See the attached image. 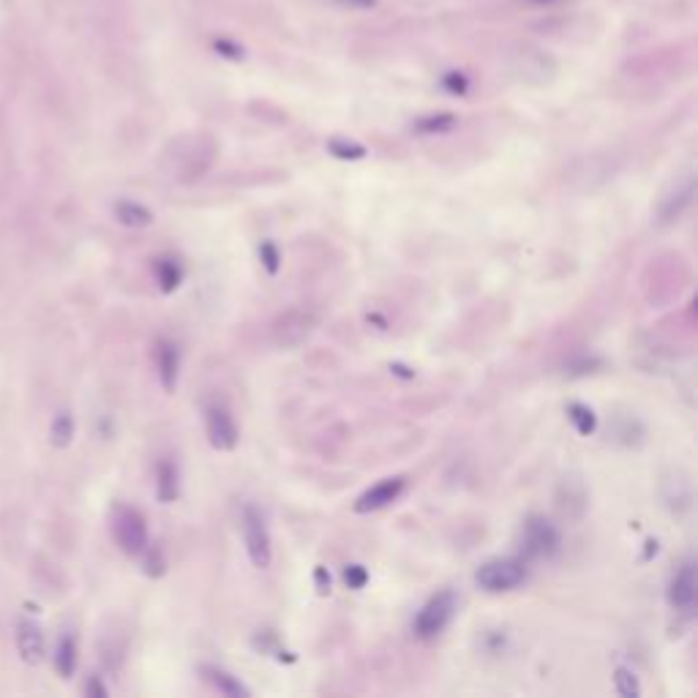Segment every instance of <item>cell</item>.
Wrapping results in <instances>:
<instances>
[{
	"instance_id": "obj_1",
	"label": "cell",
	"mask_w": 698,
	"mask_h": 698,
	"mask_svg": "<svg viewBox=\"0 0 698 698\" xmlns=\"http://www.w3.org/2000/svg\"><path fill=\"white\" fill-rule=\"evenodd\" d=\"M112 532H115L120 549L131 554V557H142L148 551V524H145V516L137 508H129V505L115 508Z\"/></svg>"
},
{
	"instance_id": "obj_2",
	"label": "cell",
	"mask_w": 698,
	"mask_h": 698,
	"mask_svg": "<svg viewBox=\"0 0 698 698\" xmlns=\"http://www.w3.org/2000/svg\"><path fill=\"white\" fill-rule=\"evenodd\" d=\"M317 328V317L306 309H287L270 325V341L279 349H295Z\"/></svg>"
},
{
	"instance_id": "obj_3",
	"label": "cell",
	"mask_w": 698,
	"mask_h": 698,
	"mask_svg": "<svg viewBox=\"0 0 698 698\" xmlns=\"http://www.w3.org/2000/svg\"><path fill=\"white\" fill-rule=\"evenodd\" d=\"M527 579V565L524 559L505 557V559H491L483 568L478 570L475 581L480 584V589H486L491 595H499V592H510L524 584Z\"/></svg>"
},
{
	"instance_id": "obj_4",
	"label": "cell",
	"mask_w": 698,
	"mask_h": 698,
	"mask_svg": "<svg viewBox=\"0 0 698 698\" xmlns=\"http://www.w3.org/2000/svg\"><path fill=\"white\" fill-rule=\"evenodd\" d=\"M456 614V595L453 592H437L434 598L418 611V617L412 622V630L418 639H437L442 630L448 628L450 619Z\"/></svg>"
},
{
	"instance_id": "obj_5",
	"label": "cell",
	"mask_w": 698,
	"mask_h": 698,
	"mask_svg": "<svg viewBox=\"0 0 698 698\" xmlns=\"http://www.w3.org/2000/svg\"><path fill=\"white\" fill-rule=\"evenodd\" d=\"M243 540L254 568L265 570L273 559V546H270V532L265 524V516L254 505L243 508Z\"/></svg>"
},
{
	"instance_id": "obj_6",
	"label": "cell",
	"mask_w": 698,
	"mask_h": 698,
	"mask_svg": "<svg viewBox=\"0 0 698 698\" xmlns=\"http://www.w3.org/2000/svg\"><path fill=\"white\" fill-rule=\"evenodd\" d=\"M180 142L186 145V150H180V145H175L180 150L178 156H175L178 159V178L186 180V183L189 180H200L210 170V164H213L216 145L208 137H186V140Z\"/></svg>"
},
{
	"instance_id": "obj_7",
	"label": "cell",
	"mask_w": 698,
	"mask_h": 698,
	"mask_svg": "<svg viewBox=\"0 0 698 698\" xmlns=\"http://www.w3.org/2000/svg\"><path fill=\"white\" fill-rule=\"evenodd\" d=\"M521 543H524V554L532 559H551L559 551V529L551 524L546 516H532L524 524L521 532Z\"/></svg>"
},
{
	"instance_id": "obj_8",
	"label": "cell",
	"mask_w": 698,
	"mask_h": 698,
	"mask_svg": "<svg viewBox=\"0 0 698 698\" xmlns=\"http://www.w3.org/2000/svg\"><path fill=\"white\" fill-rule=\"evenodd\" d=\"M205 426H208V439L213 448L224 450V453L238 448V423H235L232 412L224 404H210L205 409Z\"/></svg>"
},
{
	"instance_id": "obj_9",
	"label": "cell",
	"mask_w": 698,
	"mask_h": 698,
	"mask_svg": "<svg viewBox=\"0 0 698 698\" xmlns=\"http://www.w3.org/2000/svg\"><path fill=\"white\" fill-rule=\"evenodd\" d=\"M698 581H696V565L693 559H685L674 573V579L669 584V603L677 611H693L696 609Z\"/></svg>"
},
{
	"instance_id": "obj_10",
	"label": "cell",
	"mask_w": 698,
	"mask_h": 698,
	"mask_svg": "<svg viewBox=\"0 0 698 698\" xmlns=\"http://www.w3.org/2000/svg\"><path fill=\"white\" fill-rule=\"evenodd\" d=\"M404 489H407V480L404 478L379 480L377 486H371L369 491L360 494L358 502L352 505V510H355V513H374V510L388 508V505H393V502L404 494Z\"/></svg>"
},
{
	"instance_id": "obj_11",
	"label": "cell",
	"mask_w": 698,
	"mask_h": 698,
	"mask_svg": "<svg viewBox=\"0 0 698 698\" xmlns=\"http://www.w3.org/2000/svg\"><path fill=\"white\" fill-rule=\"evenodd\" d=\"M156 369H159L161 388L175 390L180 371V352L172 341L161 339L159 344H156Z\"/></svg>"
},
{
	"instance_id": "obj_12",
	"label": "cell",
	"mask_w": 698,
	"mask_h": 698,
	"mask_svg": "<svg viewBox=\"0 0 698 698\" xmlns=\"http://www.w3.org/2000/svg\"><path fill=\"white\" fill-rule=\"evenodd\" d=\"M17 647H20L22 658L28 663H39L44 658V633L36 622L30 619H22L17 625Z\"/></svg>"
},
{
	"instance_id": "obj_13",
	"label": "cell",
	"mask_w": 698,
	"mask_h": 698,
	"mask_svg": "<svg viewBox=\"0 0 698 698\" xmlns=\"http://www.w3.org/2000/svg\"><path fill=\"white\" fill-rule=\"evenodd\" d=\"M202 677H205L208 685H213V688L219 690L221 696H230V698L251 696V690L246 688L238 677H232L230 671L219 669V666H202Z\"/></svg>"
},
{
	"instance_id": "obj_14",
	"label": "cell",
	"mask_w": 698,
	"mask_h": 698,
	"mask_svg": "<svg viewBox=\"0 0 698 698\" xmlns=\"http://www.w3.org/2000/svg\"><path fill=\"white\" fill-rule=\"evenodd\" d=\"M180 494V480H178V467L172 464L170 459H161L159 467H156V497L164 505L175 502Z\"/></svg>"
},
{
	"instance_id": "obj_15",
	"label": "cell",
	"mask_w": 698,
	"mask_h": 698,
	"mask_svg": "<svg viewBox=\"0 0 698 698\" xmlns=\"http://www.w3.org/2000/svg\"><path fill=\"white\" fill-rule=\"evenodd\" d=\"M115 216L123 227H131V230H142V227H150L153 224V213H150L142 202L134 200H120L115 205Z\"/></svg>"
},
{
	"instance_id": "obj_16",
	"label": "cell",
	"mask_w": 698,
	"mask_h": 698,
	"mask_svg": "<svg viewBox=\"0 0 698 698\" xmlns=\"http://www.w3.org/2000/svg\"><path fill=\"white\" fill-rule=\"evenodd\" d=\"M156 281H159V287L164 292H175L180 287V281H183V265H180L178 260H172V257H161V260H156Z\"/></svg>"
},
{
	"instance_id": "obj_17",
	"label": "cell",
	"mask_w": 698,
	"mask_h": 698,
	"mask_svg": "<svg viewBox=\"0 0 698 698\" xmlns=\"http://www.w3.org/2000/svg\"><path fill=\"white\" fill-rule=\"evenodd\" d=\"M55 669H58L60 677L66 679L77 671V641H74V636H63V639L58 641V649H55Z\"/></svg>"
},
{
	"instance_id": "obj_18",
	"label": "cell",
	"mask_w": 698,
	"mask_h": 698,
	"mask_svg": "<svg viewBox=\"0 0 698 698\" xmlns=\"http://www.w3.org/2000/svg\"><path fill=\"white\" fill-rule=\"evenodd\" d=\"M568 418L570 423H573V429L579 431L581 437H589V434H595V429H598V418H595V412L587 407V404H570L568 407Z\"/></svg>"
},
{
	"instance_id": "obj_19",
	"label": "cell",
	"mask_w": 698,
	"mask_h": 698,
	"mask_svg": "<svg viewBox=\"0 0 698 698\" xmlns=\"http://www.w3.org/2000/svg\"><path fill=\"white\" fill-rule=\"evenodd\" d=\"M456 126V115L450 112H439V115H426L415 123V131L418 134H445V131H453Z\"/></svg>"
},
{
	"instance_id": "obj_20",
	"label": "cell",
	"mask_w": 698,
	"mask_h": 698,
	"mask_svg": "<svg viewBox=\"0 0 698 698\" xmlns=\"http://www.w3.org/2000/svg\"><path fill=\"white\" fill-rule=\"evenodd\" d=\"M328 153H330V156H336V159H341V161L366 159V148H363L360 142L344 140V137H336V140H330L328 142Z\"/></svg>"
},
{
	"instance_id": "obj_21",
	"label": "cell",
	"mask_w": 698,
	"mask_h": 698,
	"mask_svg": "<svg viewBox=\"0 0 698 698\" xmlns=\"http://www.w3.org/2000/svg\"><path fill=\"white\" fill-rule=\"evenodd\" d=\"M614 688L622 698H639L641 696V685L639 677L633 674L630 669H617L614 671Z\"/></svg>"
},
{
	"instance_id": "obj_22",
	"label": "cell",
	"mask_w": 698,
	"mask_h": 698,
	"mask_svg": "<svg viewBox=\"0 0 698 698\" xmlns=\"http://www.w3.org/2000/svg\"><path fill=\"white\" fill-rule=\"evenodd\" d=\"M71 437H74V418H71L69 412H60L58 418H55V423H52V442H55L58 448H66L71 442Z\"/></svg>"
},
{
	"instance_id": "obj_23",
	"label": "cell",
	"mask_w": 698,
	"mask_h": 698,
	"mask_svg": "<svg viewBox=\"0 0 698 698\" xmlns=\"http://www.w3.org/2000/svg\"><path fill=\"white\" fill-rule=\"evenodd\" d=\"M442 88L448 90V93H453V96H464L469 90V77L464 71H448V74L442 77Z\"/></svg>"
},
{
	"instance_id": "obj_24",
	"label": "cell",
	"mask_w": 698,
	"mask_h": 698,
	"mask_svg": "<svg viewBox=\"0 0 698 698\" xmlns=\"http://www.w3.org/2000/svg\"><path fill=\"white\" fill-rule=\"evenodd\" d=\"M344 581H347L349 589H363L369 584V570L363 565H347L344 568Z\"/></svg>"
},
{
	"instance_id": "obj_25",
	"label": "cell",
	"mask_w": 698,
	"mask_h": 698,
	"mask_svg": "<svg viewBox=\"0 0 698 698\" xmlns=\"http://www.w3.org/2000/svg\"><path fill=\"white\" fill-rule=\"evenodd\" d=\"M260 260H262V265H265V270L268 273H279V262H281V257H279V249H276V243H270V240H265L260 246Z\"/></svg>"
},
{
	"instance_id": "obj_26",
	"label": "cell",
	"mask_w": 698,
	"mask_h": 698,
	"mask_svg": "<svg viewBox=\"0 0 698 698\" xmlns=\"http://www.w3.org/2000/svg\"><path fill=\"white\" fill-rule=\"evenodd\" d=\"M148 554V551H145ZM148 573L150 576H161L164 573V559H161V551L153 549V554H148Z\"/></svg>"
},
{
	"instance_id": "obj_27",
	"label": "cell",
	"mask_w": 698,
	"mask_h": 698,
	"mask_svg": "<svg viewBox=\"0 0 698 698\" xmlns=\"http://www.w3.org/2000/svg\"><path fill=\"white\" fill-rule=\"evenodd\" d=\"M85 693H88V696H107V688L101 685L99 677H90V682L85 685Z\"/></svg>"
},
{
	"instance_id": "obj_28",
	"label": "cell",
	"mask_w": 698,
	"mask_h": 698,
	"mask_svg": "<svg viewBox=\"0 0 698 698\" xmlns=\"http://www.w3.org/2000/svg\"><path fill=\"white\" fill-rule=\"evenodd\" d=\"M314 579H317V589H320L322 595H325V592H330V576L325 573V568H317Z\"/></svg>"
},
{
	"instance_id": "obj_29",
	"label": "cell",
	"mask_w": 698,
	"mask_h": 698,
	"mask_svg": "<svg viewBox=\"0 0 698 698\" xmlns=\"http://www.w3.org/2000/svg\"><path fill=\"white\" fill-rule=\"evenodd\" d=\"M339 3L349 6V9H371V6H377V0H339Z\"/></svg>"
},
{
	"instance_id": "obj_30",
	"label": "cell",
	"mask_w": 698,
	"mask_h": 698,
	"mask_svg": "<svg viewBox=\"0 0 698 698\" xmlns=\"http://www.w3.org/2000/svg\"><path fill=\"white\" fill-rule=\"evenodd\" d=\"M538 3H551V0H538Z\"/></svg>"
}]
</instances>
